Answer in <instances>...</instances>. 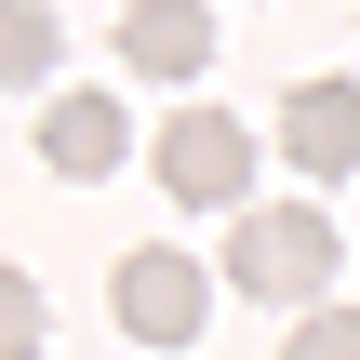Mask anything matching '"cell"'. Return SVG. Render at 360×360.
Returning <instances> with one entry per match:
<instances>
[{"instance_id":"2","label":"cell","mask_w":360,"mask_h":360,"mask_svg":"<svg viewBox=\"0 0 360 360\" xmlns=\"http://www.w3.org/2000/svg\"><path fill=\"white\" fill-rule=\"evenodd\" d=\"M147 174H160V200H187V214H254V134L227 120V107H174L160 134H147Z\"/></svg>"},{"instance_id":"3","label":"cell","mask_w":360,"mask_h":360,"mask_svg":"<svg viewBox=\"0 0 360 360\" xmlns=\"http://www.w3.org/2000/svg\"><path fill=\"white\" fill-rule=\"evenodd\" d=\"M107 307H120L134 347H187V334L214 321V281H200L174 240H147V254H120V294H107Z\"/></svg>"},{"instance_id":"5","label":"cell","mask_w":360,"mask_h":360,"mask_svg":"<svg viewBox=\"0 0 360 360\" xmlns=\"http://www.w3.org/2000/svg\"><path fill=\"white\" fill-rule=\"evenodd\" d=\"M40 160H53L67 187H107V174L134 160V120H120V94H94V80H80V94H53V107H40Z\"/></svg>"},{"instance_id":"8","label":"cell","mask_w":360,"mask_h":360,"mask_svg":"<svg viewBox=\"0 0 360 360\" xmlns=\"http://www.w3.org/2000/svg\"><path fill=\"white\" fill-rule=\"evenodd\" d=\"M281 360H360V307H307L281 334Z\"/></svg>"},{"instance_id":"4","label":"cell","mask_w":360,"mask_h":360,"mask_svg":"<svg viewBox=\"0 0 360 360\" xmlns=\"http://www.w3.org/2000/svg\"><path fill=\"white\" fill-rule=\"evenodd\" d=\"M281 160L307 187H347L360 174V80H294L281 94Z\"/></svg>"},{"instance_id":"1","label":"cell","mask_w":360,"mask_h":360,"mask_svg":"<svg viewBox=\"0 0 360 360\" xmlns=\"http://www.w3.org/2000/svg\"><path fill=\"white\" fill-rule=\"evenodd\" d=\"M334 267H347V240H334V214L321 200H254L240 227H227V294H267V307H347L334 294Z\"/></svg>"},{"instance_id":"6","label":"cell","mask_w":360,"mask_h":360,"mask_svg":"<svg viewBox=\"0 0 360 360\" xmlns=\"http://www.w3.org/2000/svg\"><path fill=\"white\" fill-rule=\"evenodd\" d=\"M120 67L134 80H200L214 67V13L200 0H134L120 13Z\"/></svg>"},{"instance_id":"7","label":"cell","mask_w":360,"mask_h":360,"mask_svg":"<svg viewBox=\"0 0 360 360\" xmlns=\"http://www.w3.org/2000/svg\"><path fill=\"white\" fill-rule=\"evenodd\" d=\"M40 347H53V307L27 267H0V360H40Z\"/></svg>"},{"instance_id":"9","label":"cell","mask_w":360,"mask_h":360,"mask_svg":"<svg viewBox=\"0 0 360 360\" xmlns=\"http://www.w3.org/2000/svg\"><path fill=\"white\" fill-rule=\"evenodd\" d=\"M0 67L40 80V67H53V13H13V27H0Z\"/></svg>"}]
</instances>
